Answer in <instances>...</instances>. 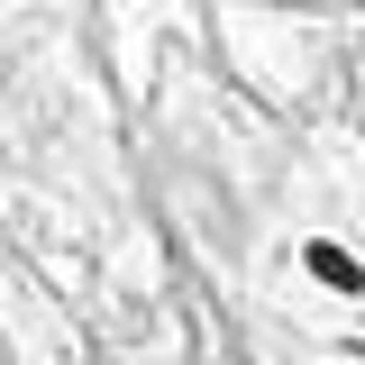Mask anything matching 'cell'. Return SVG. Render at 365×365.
Wrapping results in <instances>:
<instances>
[{
	"mask_svg": "<svg viewBox=\"0 0 365 365\" xmlns=\"http://www.w3.org/2000/svg\"><path fill=\"white\" fill-rule=\"evenodd\" d=\"M302 274H311L319 292H347V302L365 292V265H356V247H338V237H311V247H302Z\"/></svg>",
	"mask_w": 365,
	"mask_h": 365,
	"instance_id": "1",
	"label": "cell"
},
{
	"mask_svg": "<svg viewBox=\"0 0 365 365\" xmlns=\"http://www.w3.org/2000/svg\"><path fill=\"white\" fill-rule=\"evenodd\" d=\"M356 119H365V64H356Z\"/></svg>",
	"mask_w": 365,
	"mask_h": 365,
	"instance_id": "2",
	"label": "cell"
}]
</instances>
